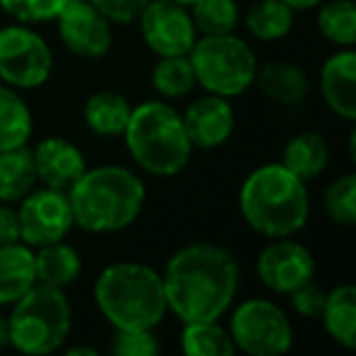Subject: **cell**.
<instances>
[{"label": "cell", "instance_id": "6da1fadb", "mask_svg": "<svg viewBox=\"0 0 356 356\" xmlns=\"http://www.w3.org/2000/svg\"><path fill=\"white\" fill-rule=\"evenodd\" d=\"M168 312L181 322L220 320L239 288V264L229 249L213 242L181 247L161 273Z\"/></svg>", "mask_w": 356, "mask_h": 356}, {"label": "cell", "instance_id": "7a4b0ae2", "mask_svg": "<svg viewBox=\"0 0 356 356\" xmlns=\"http://www.w3.org/2000/svg\"><path fill=\"white\" fill-rule=\"evenodd\" d=\"M74 213V227L90 234L127 229L142 215L147 186L134 171L115 163L86 168L66 191Z\"/></svg>", "mask_w": 356, "mask_h": 356}, {"label": "cell", "instance_id": "3957f363", "mask_svg": "<svg viewBox=\"0 0 356 356\" xmlns=\"http://www.w3.org/2000/svg\"><path fill=\"white\" fill-rule=\"evenodd\" d=\"M239 213L261 237H293L310 218V193L305 181L281 161L264 163L244 178L239 188Z\"/></svg>", "mask_w": 356, "mask_h": 356}, {"label": "cell", "instance_id": "277c9868", "mask_svg": "<svg viewBox=\"0 0 356 356\" xmlns=\"http://www.w3.org/2000/svg\"><path fill=\"white\" fill-rule=\"evenodd\" d=\"M93 300L113 330H156L168 312L161 273L139 261L105 266L93 283Z\"/></svg>", "mask_w": 356, "mask_h": 356}, {"label": "cell", "instance_id": "5b68a950", "mask_svg": "<svg viewBox=\"0 0 356 356\" xmlns=\"http://www.w3.org/2000/svg\"><path fill=\"white\" fill-rule=\"evenodd\" d=\"M122 137L132 161L152 176H176L188 166L193 154L181 113L161 100L132 108Z\"/></svg>", "mask_w": 356, "mask_h": 356}, {"label": "cell", "instance_id": "8992f818", "mask_svg": "<svg viewBox=\"0 0 356 356\" xmlns=\"http://www.w3.org/2000/svg\"><path fill=\"white\" fill-rule=\"evenodd\" d=\"M8 315L10 346L27 356H44L64 349L71 334V302L64 288L35 283Z\"/></svg>", "mask_w": 356, "mask_h": 356}, {"label": "cell", "instance_id": "52a82bcc", "mask_svg": "<svg viewBox=\"0 0 356 356\" xmlns=\"http://www.w3.org/2000/svg\"><path fill=\"white\" fill-rule=\"evenodd\" d=\"M188 61L193 66L195 83L222 98H237L247 93L254 86L259 69L254 49L234 32L203 35L191 47Z\"/></svg>", "mask_w": 356, "mask_h": 356}, {"label": "cell", "instance_id": "ba28073f", "mask_svg": "<svg viewBox=\"0 0 356 356\" xmlns=\"http://www.w3.org/2000/svg\"><path fill=\"white\" fill-rule=\"evenodd\" d=\"M227 332L234 349L249 356H281L293 346L291 317L266 298L239 302L232 310Z\"/></svg>", "mask_w": 356, "mask_h": 356}, {"label": "cell", "instance_id": "9c48e42d", "mask_svg": "<svg viewBox=\"0 0 356 356\" xmlns=\"http://www.w3.org/2000/svg\"><path fill=\"white\" fill-rule=\"evenodd\" d=\"M54 69L51 47L32 27L8 25L0 30V81L15 90H35L49 81Z\"/></svg>", "mask_w": 356, "mask_h": 356}, {"label": "cell", "instance_id": "30bf717a", "mask_svg": "<svg viewBox=\"0 0 356 356\" xmlns=\"http://www.w3.org/2000/svg\"><path fill=\"white\" fill-rule=\"evenodd\" d=\"M17 213V229L20 242L27 247H44L51 242H61L74 229V213L66 191L40 188L30 191L20 200Z\"/></svg>", "mask_w": 356, "mask_h": 356}, {"label": "cell", "instance_id": "8fae6325", "mask_svg": "<svg viewBox=\"0 0 356 356\" xmlns=\"http://www.w3.org/2000/svg\"><path fill=\"white\" fill-rule=\"evenodd\" d=\"M137 22L144 44L156 56H186L198 40L191 10L171 0H149Z\"/></svg>", "mask_w": 356, "mask_h": 356}, {"label": "cell", "instance_id": "7c38bea8", "mask_svg": "<svg viewBox=\"0 0 356 356\" xmlns=\"http://www.w3.org/2000/svg\"><path fill=\"white\" fill-rule=\"evenodd\" d=\"M261 283L276 296H291L298 286L315 278V257L291 237L271 239L257 259Z\"/></svg>", "mask_w": 356, "mask_h": 356}, {"label": "cell", "instance_id": "4fadbf2b", "mask_svg": "<svg viewBox=\"0 0 356 356\" xmlns=\"http://www.w3.org/2000/svg\"><path fill=\"white\" fill-rule=\"evenodd\" d=\"M54 22L61 42L76 56L100 59L113 47V25L88 0H69Z\"/></svg>", "mask_w": 356, "mask_h": 356}, {"label": "cell", "instance_id": "5bb4252c", "mask_svg": "<svg viewBox=\"0 0 356 356\" xmlns=\"http://www.w3.org/2000/svg\"><path fill=\"white\" fill-rule=\"evenodd\" d=\"M181 118L193 149H205V152L222 147L234 134V124H237V115L229 98L215 93L195 98Z\"/></svg>", "mask_w": 356, "mask_h": 356}, {"label": "cell", "instance_id": "9a60e30c", "mask_svg": "<svg viewBox=\"0 0 356 356\" xmlns=\"http://www.w3.org/2000/svg\"><path fill=\"white\" fill-rule=\"evenodd\" d=\"M37 181L47 188L69 191L76 178L88 168L86 154L66 137H44L32 147Z\"/></svg>", "mask_w": 356, "mask_h": 356}, {"label": "cell", "instance_id": "2e32d148", "mask_svg": "<svg viewBox=\"0 0 356 356\" xmlns=\"http://www.w3.org/2000/svg\"><path fill=\"white\" fill-rule=\"evenodd\" d=\"M320 93L327 108L346 122L356 120V54L341 47L320 69Z\"/></svg>", "mask_w": 356, "mask_h": 356}, {"label": "cell", "instance_id": "e0dca14e", "mask_svg": "<svg viewBox=\"0 0 356 356\" xmlns=\"http://www.w3.org/2000/svg\"><path fill=\"white\" fill-rule=\"evenodd\" d=\"M254 86H259L264 98L273 100V103L298 105L305 100L307 90H310V79L298 64L278 59L259 66L257 76H254Z\"/></svg>", "mask_w": 356, "mask_h": 356}, {"label": "cell", "instance_id": "ac0fdd59", "mask_svg": "<svg viewBox=\"0 0 356 356\" xmlns=\"http://www.w3.org/2000/svg\"><path fill=\"white\" fill-rule=\"evenodd\" d=\"M37 283L35 252L25 242L0 247V307L17 302Z\"/></svg>", "mask_w": 356, "mask_h": 356}, {"label": "cell", "instance_id": "d6986e66", "mask_svg": "<svg viewBox=\"0 0 356 356\" xmlns=\"http://www.w3.org/2000/svg\"><path fill=\"white\" fill-rule=\"evenodd\" d=\"M129 115H132L129 100L115 90H98L88 95V100L83 103V122L95 137H122Z\"/></svg>", "mask_w": 356, "mask_h": 356}, {"label": "cell", "instance_id": "ffe728a7", "mask_svg": "<svg viewBox=\"0 0 356 356\" xmlns=\"http://www.w3.org/2000/svg\"><path fill=\"white\" fill-rule=\"evenodd\" d=\"M281 163L307 184L320 176L330 163V144L320 132H312V129L298 132L283 147Z\"/></svg>", "mask_w": 356, "mask_h": 356}, {"label": "cell", "instance_id": "44dd1931", "mask_svg": "<svg viewBox=\"0 0 356 356\" xmlns=\"http://www.w3.org/2000/svg\"><path fill=\"white\" fill-rule=\"evenodd\" d=\"M37 168L32 149L27 144L0 152V200L3 203H20L30 191H35Z\"/></svg>", "mask_w": 356, "mask_h": 356}, {"label": "cell", "instance_id": "7402d4cb", "mask_svg": "<svg viewBox=\"0 0 356 356\" xmlns=\"http://www.w3.org/2000/svg\"><path fill=\"white\" fill-rule=\"evenodd\" d=\"M325 332L344 349L356 346V288L351 283L337 286L327 293L325 307L320 315Z\"/></svg>", "mask_w": 356, "mask_h": 356}, {"label": "cell", "instance_id": "603a6c76", "mask_svg": "<svg viewBox=\"0 0 356 356\" xmlns=\"http://www.w3.org/2000/svg\"><path fill=\"white\" fill-rule=\"evenodd\" d=\"M81 268H83V261H81L79 252L71 244H66L64 239L37 247L35 252L37 283L66 288L76 283V278L81 276Z\"/></svg>", "mask_w": 356, "mask_h": 356}, {"label": "cell", "instance_id": "cb8c5ba5", "mask_svg": "<svg viewBox=\"0 0 356 356\" xmlns=\"http://www.w3.org/2000/svg\"><path fill=\"white\" fill-rule=\"evenodd\" d=\"M35 120L22 95L10 86L0 83V152L30 142Z\"/></svg>", "mask_w": 356, "mask_h": 356}, {"label": "cell", "instance_id": "d4e9b609", "mask_svg": "<svg viewBox=\"0 0 356 356\" xmlns=\"http://www.w3.org/2000/svg\"><path fill=\"white\" fill-rule=\"evenodd\" d=\"M296 10L283 0H257L244 15V27L259 42H278L293 30Z\"/></svg>", "mask_w": 356, "mask_h": 356}, {"label": "cell", "instance_id": "484cf974", "mask_svg": "<svg viewBox=\"0 0 356 356\" xmlns=\"http://www.w3.org/2000/svg\"><path fill=\"white\" fill-rule=\"evenodd\" d=\"M181 349L188 356H232L237 351L232 337L220 325V320L184 322Z\"/></svg>", "mask_w": 356, "mask_h": 356}, {"label": "cell", "instance_id": "4316f807", "mask_svg": "<svg viewBox=\"0 0 356 356\" xmlns=\"http://www.w3.org/2000/svg\"><path fill=\"white\" fill-rule=\"evenodd\" d=\"M195 74L193 66L186 56H159L152 69V88L161 98L178 100L186 98L195 88Z\"/></svg>", "mask_w": 356, "mask_h": 356}, {"label": "cell", "instance_id": "83f0119b", "mask_svg": "<svg viewBox=\"0 0 356 356\" xmlns=\"http://www.w3.org/2000/svg\"><path fill=\"white\" fill-rule=\"evenodd\" d=\"M317 30L337 47H354L356 42V6L354 0H330L317 13Z\"/></svg>", "mask_w": 356, "mask_h": 356}, {"label": "cell", "instance_id": "f1b7e54d", "mask_svg": "<svg viewBox=\"0 0 356 356\" xmlns=\"http://www.w3.org/2000/svg\"><path fill=\"white\" fill-rule=\"evenodd\" d=\"M188 10L200 35H229L239 25L237 0H195Z\"/></svg>", "mask_w": 356, "mask_h": 356}, {"label": "cell", "instance_id": "f546056e", "mask_svg": "<svg viewBox=\"0 0 356 356\" xmlns=\"http://www.w3.org/2000/svg\"><path fill=\"white\" fill-rule=\"evenodd\" d=\"M322 208L327 218L341 227L356 225V173H344L327 186L322 195Z\"/></svg>", "mask_w": 356, "mask_h": 356}, {"label": "cell", "instance_id": "4dcf8cb0", "mask_svg": "<svg viewBox=\"0 0 356 356\" xmlns=\"http://www.w3.org/2000/svg\"><path fill=\"white\" fill-rule=\"evenodd\" d=\"M69 0H0V8L6 15L22 25H40L54 22Z\"/></svg>", "mask_w": 356, "mask_h": 356}, {"label": "cell", "instance_id": "1f68e13d", "mask_svg": "<svg viewBox=\"0 0 356 356\" xmlns=\"http://www.w3.org/2000/svg\"><path fill=\"white\" fill-rule=\"evenodd\" d=\"M161 351L154 330H115L113 354L115 356H156Z\"/></svg>", "mask_w": 356, "mask_h": 356}, {"label": "cell", "instance_id": "d6a6232c", "mask_svg": "<svg viewBox=\"0 0 356 356\" xmlns=\"http://www.w3.org/2000/svg\"><path fill=\"white\" fill-rule=\"evenodd\" d=\"M88 3L100 15L108 17L110 25H132L142 15L149 0H88Z\"/></svg>", "mask_w": 356, "mask_h": 356}, {"label": "cell", "instance_id": "836d02e7", "mask_svg": "<svg viewBox=\"0 0 356 356\" xmlns=\"http://www.w3.org/2000/svg\"><path fill=\"white\" fill-rule=\"evenodd\" d=\"M288 298H291V305L298 315L305 317V320H317L322 315V307H325L327 291L317 286L315 281H307L298 286Z\"/></svg>", "mask_w": 356, "mask_h": 356}, {"label": "cell", "instance_id": "e575fe53", "mask_svg": "<svg viewBox=\"0 0 356 356\" xmlns=\"http://www.w3.org/2000/svg\"><path fill=\"white\" fill-rule=\"evenodd\" d=\"M20 242V229H17V213L10 208V203L0 200V247L3 244Z\"/></svg>", "mask_w": 356, "mask_h": 356}, {"label": "cell", "instance_id": "d590c367", "mask_svg": "<svg viewBox=\"0 0 356 356\" xmlns=\"http://www.w3.org/2000/svg\"><path fill=\"white\" fill-rule=\"evenodd\" d=\"M291 10H296V13H305V10H315L317 6H322L325 0H283Z\"/></svg>", "mask_w": 356, "mask_h": 356}, {"label": "cell", "instance_id": "8d00e7d4", "mask_svg": "<svg viewBox=\"0 0 356 356\" xmlns=\"http://www.w3.org/2000/svg\"><path fill=\"white\" fill-rule=\"evenodd\" d=\"M10 346V332H8V317L0 315V349Z\"/></svg>", "mask_w": 356, "mask_h": 356}, {"label": "cell", "instance_id": "74e56055", "mask_svg": "<svg viewBox=\"0 0 356 356\" xmlns=\"http://www.w3.org/2000/svg\"><path fill=\"white\" fill-rule=\"evenodd\" d=\"M64 354H69V356H98V351L90 349V346H71V349H64Z\"/></svg>", "mask_w": 356, "mask_h": 356}, {"label": "cell", "instance_id": "f35d334b", "mask_svg": "<svg viewBox=\"0 0 356 356\" xmlns=\"http://www.w3.org/2000/svg\"><path fill=\"white\" fill-rule=\"evenodd\" d=\"M171 3H178V6H186V8H191L195 3V0H171Z\"/></svg>", "mask_w": 356, "mask_h": 356}]
</instances>
